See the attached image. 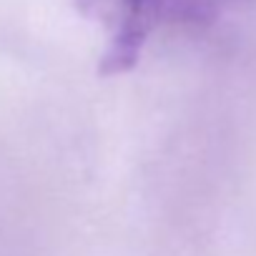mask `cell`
<instances>
[{"instance_id":"6da1fadb","label":"cell","mask_w":256,"mask_h":256,"mask_svg":"<svg viewBox=\"0 0 256 256\" xmlns=\"http://www.w3.org/2000/svg\"><path fill=\"white\" fill-rule=\"evenodd\" d=\"M76 6L83 16L108 30L100 73L118 76L138 63L144 46L156 28L161 0H76Z\"/></svg>"}]
</instances>
